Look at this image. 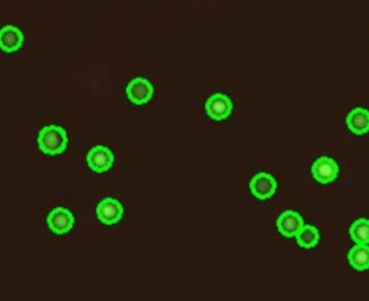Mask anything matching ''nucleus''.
Here are the masks:
<instances>
[{
  "instance_id": "nucleus-4",
  "label": "nucleus",
  "mask_w": 369,
  "mask_h": 301,
  "mask_svg": "<svg viewBox=\"0 0 369 301\" xmlns=\"http://www.w3.org/2000/svg\"><path fill=\"white\" fill-rule=\"evenodd\" d=\"M47 225L53 233L56 236H64L74 227V214L68 208H53L47 216Z\"/></svg>"
},
{
  "instance_id": "nucleus-14",
  "label": "nucleus",
  "mask_w": 369,
  "mask_h": 301,
  "mask_svg": "<svg viewBox=\"0 0 369 301\" xmlns=\"http://www.w3.org/2000/svg\"><path fill=\"white\" fill-rule=\"evenodd\" d=\"M349 234L355 244H369V219L362 217L353 222Z\"/></svg>"
},
{
  "instance_id": "nucleus-8",
  "label": "nucleus",
  "mask_w": 369,
  "mask_h": 301,
  "mask_svg": "<svg viewBox=\"0 0 369 301\" xmlns=\"http://www.w3.org/2000/svg\"><path fill=\"white\" fill-rule=\"evenodd\" d=\"M233 100L226 94H213L209 100H206V114L215 121L227 119L233 113Z\"/></svg>"
},
{
  "instance_id": "nucleus-6",
  "label": "nucleus",
  "mask_w": 369,
  "mask_h": 301,
  "mask_svg": "<svg viewBox=\"0 0 369 301\" xmlns=\"http://www.w3.org/2000/svg\"><path fill=\"white\" fill-rule=\"evenodd\" d=\"M154 86L149 80L137 77L131 80L127 86V96L133 104L137 106L145 105L154 95Z\"/></svg>"
},
{
  "instance_id": "nucleus-11",
  "label": "nucleus",
  "mask_w": 369,
  "mask_h": 301,
  "mask_svg": "<svg viewBox=\"0 0 369 301\" xmlns=\"http://www.w3.org/2000/svg\"><path fill=\"white\" fill-rule=\"evenodd\" d=\"M345 123L351 133L362 137L369 133V110L364 107H356L347 116Z\"/></svg>"
},
{
  "instance_id": "nucleus-13",
  "label": "nucleus",
  "mask_w": 369,
  "mask_h": 301,
  "mask_svg": "<svg viewBox=\"0 0 369 301\" xmlns=\"http://www.w3.org/2000/svg\"><path fill=\"white\" fill-rule=\"evenodd\" d=\"M320 239V231L317 227H314L312 225H305L301 229L299 230L297 234H296V240H297V244L302 249H313V247H317Z\"/></svg>"
},
{
  "instance_id": "nucleus-12",
  "label": "nucleus",
  "mask_w": 369,
  "mask_h": 301,
  "mask_svg": "<svg viewBox=\"0 0 369 301\" xmlns=\"http://www.w3.org/2000/svg\"><path fill=\"white\" fill-rule=\"evenodd\" d=\"M348 261L356 271H366L369 269L368 244H356L348 253Z\"/></svg>"
},
{
  "instance_id": "nucleus-7",
  "label": "nucleus",
  "mask_w": 369,
  "mask_h": 301,
  "mask_svg": "<svg viewBox=\"0 0 369 301\" xmlns=\"http://www.w3.org/2000/svg\"><path fill=\"white\" fill-rule=\"evenodd\" d=\"M113 162H115V155L113 151L102 145L93 147L86 155V163L90 169L99 174L111 170Z\"/></svg>"
},
{
  "instance_id": "nucleus-1",
  "label": "nucleus",
  "mask_w": 369,
  "mask_h": 301,
  "mask_svg": "<svg viewBox=\"0 0 369 301\" xmlns=\"http://www.w3.org/2000/svg\"><path fill=\"white\" fill-rule=\"evenodd\" d=\"M37 143L45 155H61L68 146V132L60 125H47L39 131Z\"/></svg>"
},
{
  "instance_id": "nucleus-2",
  "label": "nucleus",
  "mask_w": 369,
  "mask_h": 301,
  "mask_svg": "<svg viewBox=\"0 0 369 301\" xmlns=\"http://www.w3.org/2000/svg\"><path fill=\"white\" fill-rule=\"evenodd\" d=\"M338 163L331 157L322 155L314 161L311 167L312 176L319 184L329 185L335 182L339 176Z\"/></svg>"
},
{
  "instance_id": "nucleus-5",
  "label": "nucleus",
  "mask_w": 369,
  "mask_h": 301,
  "mask_svg": "<svg viewBox=\"0 0 369 301\" xmlns=\"http://www.w3.org/2000/svg\"><path fill=\"white\" fill-rule=\"evenodd\" d=\"M125 208L115 198H105L96 206V216L104 225L113 226L123 219Z\"/></svg>"
},
{
  "instance_id": "nucleus-3",
  "label": "nucleus",
  "mask_w": 369,
  "mask_h": 301,
  "mask_svg": "<svg viewBox=\"0 0 369 301\" xmlns=\"http://www.w3.org/2000/svg\"><path fill=\"white\" fill-rule=\"evenodd\" d=\"M249 189L258 200H268L276 194L278 182L269 173L259 172L249 182Z\"/></svg>"
},
{
  "instance_id": "nucleus-9",
  "label": "nucleus",
  "mask_w": 369,
  "mask_h": 301,
  "mask_svg": "<svg viewBox=\"0 0 369 301\" xmlns=\"http://www.w3.org/2000/svg\"><path fill=\"white\" fill-rule=\"evenodd\" d=\"M24 45V33L15 25L8 24L0 29V50L15 53Z\"/></svg>"
},
{
  "instance_id": "nucleus-10",
  "label": "nucleus",
  "mask_w": 369,
  "mask_h": 301,
  "mask_svg": "<svg viewBox=\"0 0 369 301\" xmlns=\"http://www.w3.org/2000/svg\"><path fill=\"white\" fill-rule=\"evenodd\" d=\"M305 226L304 218L296 210H288L278 216L276 228L283 237L294 238Z\"/></svg>"
}]
</instances>
